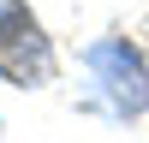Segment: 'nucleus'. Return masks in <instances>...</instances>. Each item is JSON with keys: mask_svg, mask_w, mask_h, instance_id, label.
Returning a JSON list of instances; mask_svg holds the SVG:
<instances>
[{"mask_svg": "<svg viewBox=\"0 0 149 143\" xmlns=\"http://www.w3.org/2000/svg\"><path fill=\"white\" fill-rule=\"evenodd\" d=\"M84 66L95 78V95L113 119H137L149 113V60L137 42L125 36H107V42H90L84 48Z\"/></svg>", "mask_w": 149, "mask_h": 143, "instance_id": "nucleus-2", "label": "nucleus"}, {"mask_svg": "<svg viewBox=\"0 0 149 143\" xmlns=\"http://www.w3.org/2000/svg\"><path fill=\"white\" fill-rule=\"evenodd\" d=\"M60 72V54L48 42L42 18L24 0H0V78L12 90H48Z\"/></svg>", "mask_w": 149, "mask_h": 143, "instance_id": "nucleus-1", "label": "nucleus"}]
</instances>
